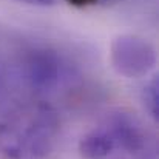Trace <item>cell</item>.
Segmentation results:
<instances>
[{
    "instance_id": "obj_2",
    "label": "cell",
    "mask_w": 159,
    "mask_h": 159,
    "mask_svg": "<svg viewBox=\"0 0 159 159\" xmlns=\"http://www.w3.org/2000/svg\"><path fill=\"white\" fill-rule=\"evenodd\" d=\"M102 124L113 144V152L108 159H155L152 138L134 114L116 111Z\"/></svg>"
},
{
    "instance_id": "obj_6",
    "label": "cell",
    "mask_w": 159,
    "mask_h": 159,
    "mask_svg": "<svg viewBox=\"0 0 159 159\" xmlns=\"http://www.w3.org/2000/svg\"><path fill=\"white\" fill-rule=\"evenodd\" d=\"M70 5L77 6V8H85V6H91L94 3H98L99 0H66Z\"/></svg>"
},
{
    "instance_id": "obj_5",
    "label": "cell",
    "mask_w": 159,
    "mask_h": 159,
    "mask_svg": "<svg viewBox=\"0 0 159 159\" xmlns=\"http://www.w3.org/2000/svg\"><path fill=\"white\" fill-rule=\"evenodd\" d=\"M142 101H144V105L147 108L148 114L156 120L159 116V84H158V79H152L144 91H142Z\"/></svg>"
},
{
    "instance_id": "obj_3",
    "label": "cell",
    "mask_w": 159,
    "mask_h": 159,
    "mask_svg": "<svg viewBox=\"0 0 159 159\" xmlns=\"http://www.w3.org/2000/svg\"><path fill=\"white\" fill-rule=\"evenodd\" d=\"M111 63L113 68L131 79L147 76L156 66V50L155 47L138 36L122 34L111 42Z\"/></svg>"
},
{
    "instance_id": "obj_4",
    "label": "cell",
    "mask_w": 159,
    "mask_h": 159,
    "mask_svg": "<svg viewBox=\"0 0 159 159\" xmlns=\"http://www.w3.org/2000/svg\"><path fill=\"white\" fill-rule=\"evenodd\" d=\"M26 79L39 90L51 88L59 79V65L56 59L47 54L33 56L26 63Z\"/></svg>"
},
{
    "instance_id": "obj_7",
    "label": "cell",
    "mask_w": 159,
    "mask_h": 159,
    "mask_svg": "<svg viewBox=\"0 0 159 159\" xmlns=\"http://www.w3.org/2000/svg\"><path fill=\"white\" fill-rule=\"evenodd\" d=\"M20 2H26L31 5H53L56 0H20Z\"/></svg>"
},
{
    "instance_id": "obj_1",
    "label": "cell",
    "mask_w": 159,
    "mask_h": 159,
    "mask_svg": "<svg viewBox=\"0 0 159 159\" xmlns=\"http://www.w3.org/2000/svg\"><path fill=\"white\" fill-rule=\"evenodd\" d=\"M59 133L57 113L45 102H0V155L8 159L47 158Z\"/></svg>"
}]
</instances>
